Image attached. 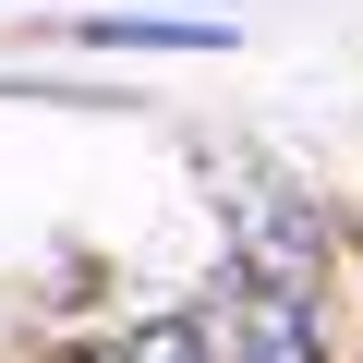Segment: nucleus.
I'll list each match as a JSON object with an SVG mask.
<instances>
[{
  "label": "nucleus",
  "instance_id": "f257e3e1",
  "mask_svg": "<svg viewBox=\"0 0 363 363\" xmlns=\"http://www.w3.org/2000/svg\"><path fill=\"white\" fill-rule=\"evenodd\" d=\"M206 182H218V206H230V279L303 303L315 267H327V218H315V194H303V182H279L267 157H206Z\"/></svg>",
  "mask_w": 363,
  "mask_h": 363
},
{
  "label": "nucleus",
  "instance_id": "f03ea898",
  "mask_svg": "<svg viewBox=\"0 0 363 363\" xmlns=\"http://www.w3.org/2000/svg\"><path fill=\"white\" fill-rule=\"evenodd\" d=\"M218 363H327V351H315L303 303H279V291L230 279V291H218Z\"/></svg>",
  "mask_w": 363,
  "mask_h": 363
},
{
  "label": "nucleus",
  "instance_id": "7ed1b4c3",
  "mask_svg": "<svg viewBox=\"0 0 363 363\" xmlns=\"http://www.w3.org/2000/svg\"><path fill=\"white\" fill-rule=\"evenodd\" d=\"M85 363H206V339L182 327V315H157V327H121V339H97Z\"/></svg>",
  "mask_w": 363,
  "mask_h": 363
}]
</instances>
